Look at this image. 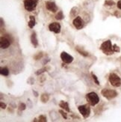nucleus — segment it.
Segmentation results:
<instances>
[{"mask_svg": "<svg viewBox=\"0 0 121 122\" xmlns=\"http://www.w3.org/2000/svg\"><path fill=\"white\" fill-rule=\"evenodd\" d=\"M61 60L66 64H70L73 61V57L68 53H67L66 52H62L61 54Z\"/></svg>", "mask_w": 121, "mask_h": 122, "instance_id": "obj_9", "label": "nucleus"}, {"mask_svg": "<svg viewBox=\"0 0 121 122\" xmlns=\"http://www.w3.org/2000/svg\"><path fill=\"white\" fill-rule=\"evenodd\" d=\"M73 25H74L75 27L78 30L82 29L84 27V25H85V23H84V21L81 17H76L74 20H73Z\"/></svg>", "mask_w": 121, "mask_h": 122, "instance_id": "obj_7", "label": "nucleus"}, {"mask_svg": "<svg viewBox=\"0 0 121 122\" xmlns=\"http://www.w3.org/2000/svg\"><path fill=\"white\" fill-rule=\"evenodd\" d=\"M0 105H1V108H2V109H5V108H6V104L4 103L3 102H1Z\"/></svg>", "mask_w": 121, "mask_h": 122, "instance_id": "obj_28", "label": "nucleus"}, {"mask_svg": "<svg viewBox=\"0 0 121 122\" xmlns=\"http://www.w3.org/2000/svg\"><path fill=\"white\" fill-rule=\"evenodd\" d=\"M49 29L51 31H53V32L58 34L61 32V25L58 23H52L49 25Z\"/></svg>", "mask_w": 121, "mask_h": 122, "instance_id": "obj_8", "label": "nucleus"}, {"mask_svg": "<svg viewBox=\"0 0 121 122\" xmlns=\"http://www.w3.org/2000/svg\"><path fill=\"white\" fill-rule=\"evenodd\" d=\"M59 107L64 110L67 111V112H70V109L69 108V104H68L67 102H65V101H64V100H61V101L60 102V103H59Z\"/></svg>", "mask_w": 121, "mask_h": 122, "instance_id": "obj_12", "label": "nucleus"}, {"mask_svg": "<svg viewBox=\"0 0 121 122\" xmlns=\"http://www.w3.org/2000/svg\"><path fill=\"white\" fill-rule=\"evenodd\" d=\"M38 0H24V7L25 9L31 12L36 8L38 5Z\"/></svg>", "mask_w": 121, "mask_h": 122, "instance_id": "obj_3", "label": "nucleus"}, {"mask_svg": "<svg viewBox=\"0 0 121 122\" xmlns=\"http://www.w3.org/2000/svg\"><path fill=\"white\" fill-rule=\"evenodd\" d=\"M100 49L103 52V53L107 56L112 55L114 52V51L113 50V46L111 44V41L110 40H108L106 41L103 42L100 46Z\"/></svg>", "mask_w": 121, "mask_h": 122, "instance_id": "obj_1", "label": "nucleus"}, {"mask_svg": "<svg viewBox=\"0 0 121 122\" xmlns=\"http://www.w3.org/2000/svg\"><path fill=\"white\" fill-rule=\"evenodd\" d=\"M44 54H43V52H38V54H36L34 56V59L35 60H39V59H42V57H43Z\"/></svg>", "mask_w": 121, "mask_h": 122, "instance_id": "obj_21", "label": "nucleus"}, {"mask_svg": "<svg viewBox=\"0 0 121 122\" xmlns=\"http://www.w3.org/2000/svg\"><path fill=\"white\" fill-rule=\"evenodd\" d=\"M10 41L7 37H2L0 39V46H1L2 49H7L8 47L10 45Z\"/></svg>", "mask_w": 121, "mask_h": 122, "instance_id": "obj_10", "label": "nucleus"}, {"mask_svg": "<svg viewBox=\"0 0 121 122\" xmlns=\"http://www.w3.org/2000/svg\"><path fill=\"white\" fill-rule=\"evenodd\" d=\"M104 4L105 5H106V6H113V5H115V2L113 0H106Z\"/></svg>", "mask_w": 121, "mask_h": 122, "instance_id": "obj_20", "label": "nucleus"}, {"mask_svg": "<svg viewBox=\"0 0 121 122\" xmlns=\"http://www.w3.org/2000/svg\"><path fill=\"white\" fill-rule=\"evenodd\" d=\"M46 8L47 10H49V11H52L53 13H55L58 10V7L55 2L48 1L46 2Z\"/></svg>", "mask_w": 121, "mask_h": 122, "instance_id": "obj_11", "label": "nucleus"}, {"mask_svg": "<svg viewBox=\"0 0 121 122\" xmlns=\"http://www.w3.org/2000/svg\"><path fill=\"white\" fill-rule=\"evenodd\" d=\"M59 112L61 114V115L63 116V118H64V119H67V113L64 112V111H63V110H59Z\"/></svg>", "mask_w": 121, "mask_h": 122, "instance_id": "obj_26", "label": "nucleus"}, {"mask_svg": "<svg viewBox=\"0 0 121 122\" xmlns=\"http://www.w3.org/2000/svg\"><path fill=\"white\" fill-rule=\"evenodd\" d=\"M0 73H1V75L2 76H7L9 74V71L7 67H2L1 70H0Z\"/></svg>", "mask_w": 121, "mask_h": 122, "instance_id": "obj_18", "label": "nucleus"}, {"mask_svg": "<svg viewBox=\"0 0 121 122\" xmlns=\"http://www.w3.org/2000/svg\"><path fill=\"white\" fill-rule=\"evenodd\" d=\"M33 93H34V94H35V95H34L35 97H38V92H36L33 91Z\"/></svg>", "mask_w": 121, "mask_h": 122, "instance_id": "obj_30", "label": "nucleus"}, {"mask_svg": "<svg viewBox=\"0 0 121 122\" xmlns=\"http://www.w3.org/2000/svg\"><path fill=\"white\" fill-rule=\"evenodd\" d=\"M2 25H3V19L1 18V27L2 28Z\"/></svg>", "mask_w": 121, "mask_h": 122, "instance_id": "obj_31", "label": "nucleus"}, {"mask_svg": "<svg viewBox=\"0 0 121 122\" xmlns=\"http://www.w3.org/2000/svg\"><path fill=\"white\" fill-rule=\"evenodd\" d=\"M117 8H118L119 9H121V0H120V1L117 2Z\"/></svg>", "mask_w": 121, "mask_h": 122, "instance_id": "obj_29", "label": "nucleus"}, {"mask_svg": "<svg viewBox=\"0 0 121 122\" xmlns=\"http://www.w3.org/2000/svg\"><path fill=\"white\" fill-rule=\"evenodd\" d=\"M79 112L85 118H87L91 114V108L88 105H82L78 107Z\"/></svg>", "mask_w": 121, "mask_h": 122, "instance_id": "obj_6", "label": "nucleus"}, {"mask_svg": "<svg viewBox=\"0 0 121 122\" xmlns=\"http://www.w3.org/2000/svg\"><path fill=\"white\" fill-rule=\"evenodd\" d=\"M31 44H33V46L34 47H37L38 46V38H37V35L35 32H33L32 34H31Z\"/></svg>", "mask_w": 121, "mask_h": 122, "instance_id": "obj_13", "label": "nucleus"}, {"mask_svg": "<svg viewBox=\"0 0 121 122\" xmlns=\"http://www.w3.org/2000/svg\"><path fill=\"white\" fill-rule=\"evenodd\" d=\"M76 51L78 52V53L81 54V55H82V56H83L87 57V56H89V54H88V52H86V51H85V50H83L80 49L78 46H77V47H76Z\"/></svg>", "mask_w": 121, "mask_h": 122, "instance_id": "obj_16", "label": "nucleus"}, {"mask_svg": "<svg viewBox=\"0 0 121 122\" xmlns=\"http://www.w3.org/2000/svg\"><path fill=\"white\" fill-rule=\"evenodd\" d=\"M108 79L111 86L114 87H120L121 86V79L116 73H110Z\"/></svg>", "mask_w": 121, "mask_h": 122, "instance_id": "obj_4", "label": "nucleus"}, {"mask_svg": "<svg viewBox=\"0 0 121 122\" xmlns=\"http://www.w3.org/2000/svg\"><path fill=\"white\" fill-rule=\"evenodd\" d=\"M25 109H26V106H25V103H20V104H19V109L20 111H23V110H25Z\"/></svg>", "mask_w": 121, "mask_h": 122, "instance_id": "obj_25", "label": "nucleus"}, {"mask_svg": "<svg viewBox=\"0 0 121 122\" xmlns=\"http://www.w3.org/2000/svg\"><path fill=\"white\" fill-rule=\"evenodd\" d=\"M101 94L103 97L107 98L108 100H111L117 96V92L111 89H106V88L102 89Z\"/></svg>", "mask_w": 121, "mask_h": 122, "instance_id": "obj_5", "label": "nucleus"}, {"mask_svg": "<svg viewBox=\"0 0 121 122\" xmlns=\"http://www.w3.org/2000/svg\"><path fill=\"white\" fill-rule=\"evenodd\" d=\"M47 71V68L46 67H44V68H42V69H40V70H38V71L36 72V75H40L41 73H44L45 71Z\"/></svg>", "mask_w": 121, "mask_h": 122, "instance_id": "obj_22", "label": "nucleus"}, {"mask_svg": "<svg viewBox=\"0 0 121 122\" xmlns=\"http://www.w3.org/2000/svg\"><path fill=\"white\" fill-rule=\"evenodd\" d=\"M49 99V94H43L40 96V100L44 103L48 102Z\"/></svg>", "mask_w": 121, "mask_h": 122, "instance_id": "obj_15", "label": "nucleus"}, {"mask_svg": "<svg viewBox=\"0 0 121 122\" xmlns=\"http://www.w3.org/2000/svg\"><path fill=\"white\" fill-rule=\"evenodd\" d=\"M91 76H92V78H93V79L94 80V82H95L97 85H99V82L98 79H97V76L95 75V74H93V73H91Z\"/></svg>", "mask_w": 121, "mask_h": 122, "instance_id": "obj_23", "label": "nucleus"}, {"mask_svg": "<svg viewBox=\"0 0 121 122\" xmlns=\"http://www.w3.org/2000/svg\"><path fill=\"white\" fill-rule=\"evenodd\" d=\"M64 14H63V12L62 11H58V14L55 15V19L57 20H61L62 19H64Z\"/></svg>", "mask_w": 121, "mask_h": 122, "instance_id": "obj_19", "label": "nucleus"}, {"mask_svg": "<svg viewBox=\"0 0 121 122\" xmlns=\"http://www.w3.org/2000/svg\"><path fill=\"white\" fill-rule=\"evenodd\" d=\"M113 50L114 52H120V48L116 45V44H114L113 45Z\"/></svg>", "mask_w": 121, "mask_h": 122, "instance_id": "obj_27", "label": "nucleus"}, {"mask_svg": "<svg viewBox=\"0 0 121 122\" xmlns=\"http://www.w3.org/2000/svg\"><path fill=\"white\" fill-rule=\"evenodd\" d=\"M86 100L91 106H96L99 102V97L98 94L95 92H90L87 94Z\"/></svg>", "mask_w": 121, "mask_h": 122, "instance_id": "obj_2", "label": "nucleus"}, {"mask_svg": "<svg viewBox=\"0 0 121 122\" xmlns=\"http://www.w3.org/2000/svg\"><path fill=\"white\" fill-rule=\"evenodd\" d=\"M29 27L32 29L34 28V26L35 25V18L34 16H30L29 17Z\"/></svg>", "mask_w": 121, "mask_h": 122, "instance_id": "obj_14", "label": "nucleus"}, {"mask_svg": "<svg viewBox=\"0 0 121 122\" xmlns=\"http://www.w3.org/2000/svg\"><path fill=\"white\" fill-rule=\"evenodd\" d=\"M78 9L77 7H73L71 9V11H70V17H75L78 14Z\"/></svg>", "mask_w": 121, "mask_h": 122, "instance_id": "obj_17", "label": "nucleus"}, {"mask_svg": "<svg viewBox=\"0 0 121 122\" xmlns=\"http://www.w3.org/2000/svg\"><path fill=\"white\" fill-rule=\"evenodd\" d=\"M38 121H40V122H46L47 121V120H46V117L45 115H40L39 116V120H38Z\"/></svg>", "mask_w": 121, "mask_h": 122, "instance_id": "obj_24", "label": "nucleus"}]
</instances>
